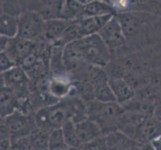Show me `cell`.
<instances>
[{"label":"cell","instance_id":"6da1fadb","mask_svg":"<svg viewBox=\"0 0 161 150\" xmlns=\"http://www.w3.org/2000/svg\"><path fill=\"white\" fill-rule=\"evenodd\" d=\"M87 118L101 127L104 136L117 131L118 125L125 114L124 108L117 102L103 103L96 100L86 103Z\"/></svg>","mask_w":161,"mask_h":150},{"label":"cell","instance_id":"7a4b0ae2","mask_svg":"<svg viewBox=\"0 0 161 150\" xmlns=\"http://www.w3.org/2000/svg\"><path fill=\"white\" fill-rule=\"evenodd\" d=\"M71 43L87 65L104 68L109 63L110 50L98 34L81 38Z\"/></svg>","mask_w":161,"mask_h":150},{"label":"cell","instance_id":"3957f363","mask_svg":"<svg viewBox=\"0 0 161 150\" xmlns=\"http://www.w3.org/2000/svg\"><path fill=\"white\" fill-rule=\"evenodd\" d=\"M44 20L39 13L33 10H26L19 16V34L23 39L38 42L42 41Z\"/></svg>","mask_w":161,"mask_h":150},{"label":"cell","instance_id":"277c9868","mask_svg":"<svg viewBox=\"0 0 161 150\" xmlns=\"http://www.w3.org/2000/svg\"><path fill=\"white\" fill-rule=\"evenodd\" d=\"M2 122L8 128L12 142L20 138L29 136L36 128L34 117L30 118L29 116L21 113L20 111H15L6 118H3Z\"/></svg>","mask_w":161,"mask_h":150},{"label":"cell","instance_id":"5b68a950","mask_svg":"<svg viewBox=\"0 0 161 150\" xmlns=\"http://www.w3.org/2000/svg\"><path fill=\"white\" fill-rule=\"evenodd\" d=\"M98 35L110 50H118L126 44V36L119 20L114 15L108 23L98 33Z\"/></svg>","mask_w":161,"mask_h":150},{"label":"cell","instance_id":"8992f818","mask_svg":"<svg viewBox=\"0 0 161 150\" xmlns=\"http://www.w3.org/2000/svg\"><path fill=\"white\" fill-rule=\"evenodd\" d=\"M37 47V42H33L20 38L19 36L10 39L8 46L5 50L8 56L12 59L16 65H20L28 55H30Z\"/></svg>","mask_w":161,"mask_h":150},{"label":"cell","instance_id":"52a82bcc","mask_svg":"<svg viewBox=\"0 0 161 150\" xmlns=\"http://www.w3.org/2000/svg\"><path fill=\"white\" fill-rule=\"evenodd\" d=\"M160 135L161 122L154 118L153 116H149L137 127L133 139L141 143H148Z\"/></svg>","mask_w":161,"mask_h":150},{"label":"cell","instance_id":"ba28073f","mask_svg":"<svg viewBox=\"0 0 161 150\" xmlns=\"http://www.w3.org/2000/svg\"><path fill=\"white\" fill-rule=\"evenodd\" d=\"M75 127L77 135H78L82 145L104 136L101 127L89 118H85L79 122H76Z\"/></svg>","mask_w":161,"mask_h":150},{"label":"cell","instance_id":"9c48e42d","mask_svg":"<svg viewBox=\"0 0 161 150\" xmlns=\"http://www.w3.org/2000/svg\"><path fill=\"white\" fill-rule=\"evenodd\" d=\"M109 86L114 93L116 101L120 105H124L136 96L135 89L131 83L126 81L124 78H121V77L110 78Z\"/></svg>","mask_w":161,"mask_h":150},{"label":"cell","instance_id":"30bf717a","mask_svg":"<svg viewBox=\"0 0 161 150\" xmlns=\"http://www.w3.org/2000/svg\"><path fill=\"white\" fill-rule=\"evenodd\" d=\"M71 21H67L64 19H50L45 20L43 24V33L42 38L43 41H46L50 44H54L61 38L65 32L66 28L68 27Z\"/></svg>","mask_w":161,"mask_h":150},{"label":"cell","instance_id":"8fae6325","mask_svg":"<svg viewBox=\"0 0 161 150\" xmlns=\"http://www.w3.org/2000/svg\"><path fill=\"white\" fill-rule=\"evenodd\" d=\"M113 16L114 15L95 16V17H85L80 20H76L79 26L81 38L98 34Z\"/></svg>","mask_w":161,"mask_h":150},{"label":"cell","instance_id":"7c38bea8","mask_svg":"<svg viewBox=\"0 0 161 150\" xmlns=\"http://www.w3.org/2000/svg\"><path fill=\"white\" fill-rule=\"evenodd\" d=\"M108 150H135L138 141L132 139L120 130L105 135Z\"/></svg>","mask_w":161,"mask_h":150},{"label":"cell","instance_id":"4fadbf2b","mask_svg":"<svg viewBox=\"0 0 161 150\" xmlns=\"http://www.w3.org/2000/svg\"><path fill=\"white\" fill-rule=\"evenodd\" d=\"M72 89H73V84L66 74L52 76L50 81L48 82L49 94L57 99L68 97Z\"/></svg>","mask_w":161,"mask_h":150},{"label":"cell","instance_id":"5bb4252c","mask_svg":"<svg viewBox=\"0 0 161 150\" xmlns=\"http://www.w3.org/2000/svg\"><path fill=\"white\" fill-rule=\"evenodd\" d=\"M27 73L26 71L17 65L10 69L7 72L1 73V87L6 86L10 88L11 90H13L14 88H21L23 87L27 82Z\"/></svg>","mask_w":161,"mask_h":150},{"label":"cell","instance_id":"9a60e30c","mask_svg":"<svg viewBox=\"0 0 161 150\" xmlns=\"http://www.w3.org/2000/svg\"><path fill=\"white\" fill-rule=\"evenodd\" d=\"M106 15H116L114 7L112 4H109V2L93 0V1H87L84 3L82 18Z\"/></svg>","mask_w":161,"mask_h":150},{"label":"cell","instance_id":"2e32d148","mask_svg":"<svg viewBox=\"0 0 161 150\" xmlns=\"http://www.w3.org/2000/svg\"><path fill=\"white\" fill-rule=\"evenodd\" d=\"M0 34L8 38H15L19 34V16L1 13Z\"/></svg>","mask_w":161,"mask_h":150},{"label":"cell","instance_id":"e0dca14e","mask_svg":"<svg viewBox=\"0 0 161 150\" xmlns=\"http://www.w3.org/2000/svg\"><path fill=\"white\" fill-rule=\"evenodd\" d=\"M16 100L13 95V90L6 86L1 87V118H6L7 116L15 112Z\"/></svg>","mask_w":161,"mask_h":150},{"label":"cell","instance_id":"ac0fdd59","mask_svg":"<svg viewBox=\"0 0 161 150\" xmlns=\"http://www.w3.org/2000/svg\"><path fill=\"white\" fill-rule=\"evenodd\" d=\"M62 132L65 142L67 143V145L71 148H81L82 144L78 138L76 132L75 122L73 120H68L66 123L62 126Z\"/></svg>","mask_w":161,"mask_h":150},{"label":"cell","instance_id":"d6986e66","mask_svg":"<svg viewBox=\"0 0 161 150\" xmlns=\"http://www.w3.org/2000/svg\"><path fill=\"white\" fill-rule=\"evenodd\" d=\"M50 131L35 128L29 135L32 149H48Z\"/></svg>","mask_w":161,"mask_h":150},{"label":"cell","instance_id":"ffe728a7","mask_svg":"<svg viewBox=\"0 0 161 150\" xmlns=\"http://www.w3.org/2000/svg\"><path fill=\"white\" fill-rule=\"evenodd\" d=\"M69 148L65 142L62 129H54L50 132L48 150H68Z\"/></svg>","mask_w":161,"mask_h":150},{"label":"cell","instance_id":"44dd1931","mask_svg":"<svg viewBox=\"0 0 161 150\" xmlns=\"http://www.w3.org/2000/svg\"><path fill=\"white\" fill-rule=\"evenodd\" d=\"M94 95H95V100L103 103H114L117 102L114 96V93L111 90V88L108 84H105L102 86H99L94 89Z\"/></svg>","mask_w":161,"mask_h":150},{"label":"cell","instance_id":"7402d4cb","mask_svg":"<svg viewBox=\"0 0 161 150\" xmlns=\"http://www.w3.org/2000/svg\"><path fill=\"white\" fill-rule=\"evenodd\" d=\"M81 150H108L106 138L105 136H102L92 142L84 144V145H82Z\"/></svg>","mask_w":161,"mask_h":150},{"label":"cell","instance_id":"603a6c76","mask_svg":"<svg viewBox=\"0 0 161 150\" xmlns=\"http://www.w3.org/2000/svg\"><path fill=\"white\" fill-rule=\"evenodd\" d=\"M15 66H17V65H16L14 61L8 56L7 53L1 52V54H0V70H1V73L9 71L10 69L15 67Z\"/></svg>","mask_w":161,"mask_h":150},{"label":"cell","instance_id":"cb8c5ba5","mask_svg":"<svg viewBox=\"0 0 161 150\" xmlns=\"http://www.w3.org/2000/svg\"><path fill=\"white\" fill-rule=\"evenodd\" d=\"M10 150H32L30 137H23L12 142V146Z\"/></svg>","mask_w":161,"mask_h":150},{"label":"cell","instance_id":"d4e9b609","mask_svg":"<svg viewBox=\"0 0 161 150\" xmlns=\"http://www.w3.org/2000/svg\"><path fill=\"white\" fill-rule=\"evenodd\" d=\"M135 150H155V149L153 148V146L151 145L150 142H148V143L138 142V145H137Z\"/></svg>","mask_w":161,"mask_h":150},{"label":"cell","instance_id":"484cf974","mask_svg":"<svg viewBox=\"0 0 161 150\" xmlns=\"http://www.w3.org/2000/svg\"><path fill=\"white\" fill-rule=\"evenodd\" d=\"M150 143L155 150H161V135L153 139Z\"/></svg>","mask_w":161,"mask_h":150},{"label":"cell","instance_id":"4316f807","mask_svg":"<svg viewBox=\"0 0 161 150\" xmlns=\"http://www.w3.org/2000/svg\"><path fill=\"white\" fill-rule=\"evenodd\" d=\"M68 150H80V148H71V147H70Z\"/></svg>","mask_w":161,"mask_h":150},{"label":"cell","instance_id":"83f0119b","mask_svg":"<svg viewBox=\"0 0 161 150\" xmlns=\"http://www.w3.org/2000/svg\"><path fill=\"white\" fill-rule=\"evenodd\" d=\"M32 150H48V149H32Z\"/></svg>","mask_w":161,"mask_h":150}]
</instances>
